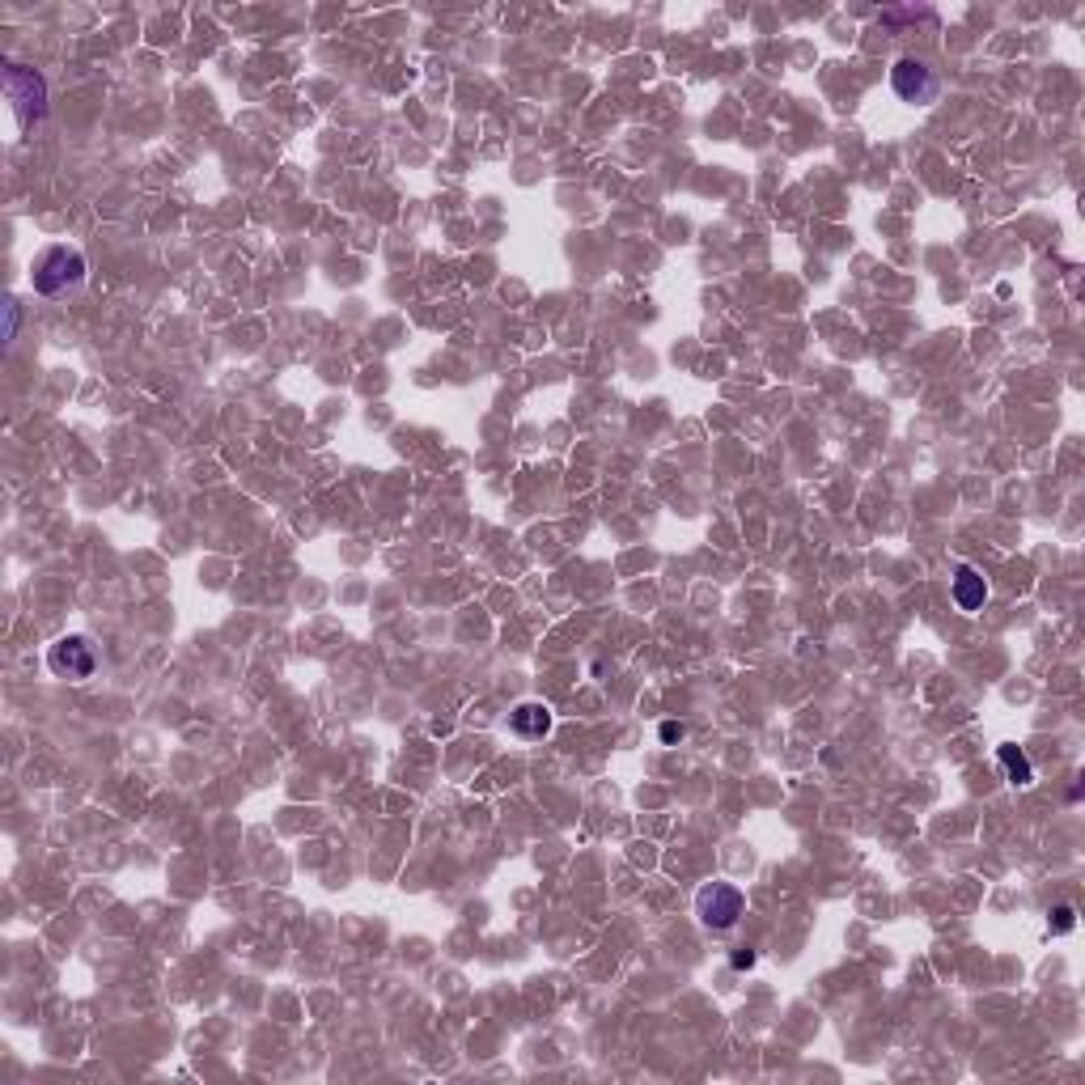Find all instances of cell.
<instances>
[{
  "label": "cell",
  "instance_id": "obj_1",
  "mask_svg": "<svg viewBox=\"0 0 1085 1085\" xmlns=\"http://www.w3.org/2000/svg\"><path fill=\"white\" fill-rule=\"evenodd\" d=\"M81 280H85V259H81V251H68V246H47L30 268V284L39 297H56Z\"/></svg>",
  "mask_w": 1085,
  "mask_h": 1085
},
{
  "label": "cell",
  "instance_id": "obj_2",
  "mask_svg": "<svg viewBox=\"0 0 1085 1085\" xmlns=\"http://www.w3.org/2000/svg\"><path fill=\"white\" fill-rule=\"evenodd\" d=\"M5 94H9L13 111H17L22 123H34V119L47 115V81L34 73V68L5 60Z\"/></svg>",
  "mask_w": 1085,
  "mask_h": 1085
},
{
  "label": "cell",
  "instance_id": "obj_3",
  "mask_svg": "<svg viewBox=\"0 0 1085 1085\" xmlns=\"http://www.w3.org/2000/svg\"><path fill=\"white\" fill-rule=\"evenodd\" d=\"M742 912H746V895L729 882H713L696 895V916L704 929H713V933H729L742 920Z\"/></svg>",
  "mask_w": 1085,
  "mask_h": 1085
},
{
  "label": "cell",
  "instance_id": "obj_4",
  "mask_svg": "<svg viewBox=\"0 0 1085 1085\" xmlns=\"http://www.w3.org/2000/svg\"><path fill=\"white\" fill-rule=\"evenodd\" d=\"M47 666L56 674H64V679H90L98 657H94V645L85 636H60L47 653Z\"/></svg>",
  "mask_w": 1085,
  "mask_h": 1085
},
{
  "label": "cell",
  "instance_id": "obj_5",
  "mask_svg": "<svg viewBox=\"0 0 1085 1085\" xmlns=\"http://www.w3.org/2000/svg\"><path fill=\"white\" fill-rule=\"evenodd\" d=\"M891 85H895V94L903 102H933L937 98V77H933V68L924 64V60H899L891 68Z\"/></svg>",
  "mask_w": 1085,
  "mask_h": 1085
},
{
  "label": "cell",
  "instance_id": "obj_6",
  "mask_svg": "<svg viewBox=\"0 0 1085 1085\" xmlns=\"http://www.w3.org/2000/svg\"><path fill=\"white\" fill-rule=\"evenodd\" d=\"M954 602L963 611H980L984 602H988V581L975 573L971 564H958L954 568Z\"/></svg>",
  "mask_w": 1085,
  "mask_h": 1085
},
{
  "label": "cell",
  "instance_id": "obj_7",
  "mask_svg": "<svg viewBox=\"0 0 1085 1085\" xmlns=\"http://www.w3.org/2000/svg\"><path fill=\"white\" fill-rule=\"evenodd\" d=\"M509 725H513V734H522V738H543L551 734V708L547 704H518L509 713Z\"/></svg>",
  "mask_w": 1085,
  "mask_h": 1085
},
{
  "label": "cell",
  "instance_id": "obj_8",
  "mask_svg": "<svg viewBox=\"0 0 1085 1085\" xmlns=\"http://www.w3.org/2000/svg\"><path fill=\"white\" fill-rule=\"evenodd\" d=\"M996 759H1001V768L1009 776V785H1030L1035 780V768H1030V759L1022 746H1013V742H1001L996 746Z\"/></svg>",
  "mask_w": 1085,
  "mask_h": 1085
},
{
  "label": "cell",
  "instance_id": "obj_9",
  "mask_svg": "<svg viewBox=\"0 0 1085 1085\" xmlns=\"http://www.w3.org/2000/svg\"><path fill=\"white\" fill-rule=\"evenodd\" d=\"M1073 924H1077V907H1073V903L1052 907V933H1069Z\"/></svg>",
  "mask_w": 1085,
  "mask_h": 1085
},
{
  "label": "cell",
  "instance_id": "obj_10",
  "mask_svg": "<svg viewBox=\"0 0 1085 1085\" xmlns=\"http://www.w3.org/2000/svg\"><path fill=\"white\" fill-rule=\"evenodd\" d=\"M916 17H933V13H929V9H886L882 22L895 26V22H916Z\"/></svg>",
  "mask_w": 1085,
  "mask_h": 1085
},
{
  "label": "cell",
  "instance_id": "obj_11",
  "mask_svg": "<svg viewBox=\"0 0 1085 1085\" xmlns=\"http://www.w3.org/2000/svg\"><path fill=\"white\" fill-rule=\"evenodd\" d=\"M17 318H22V314H17V301H5V340H13V335H17Z\"/></svg>",
  "mask_w": 1085,
  "mask_h": 1085
},
{
  "label": "cell",
  "instance_id": "obj_12",
  "mask_svg": "<svg viewBox=\"0 0 1085 1085\" xmlns=\"http://www.w3.org/2000/svg\"><path fill=\"white\" fill-rule=\"evenodd\" d=\"M679 738H687V725L666 721V725H662V742H679Z\"/></svg>",
  "mask_w": 1085,
  "mask_h": 1085
},
{
  "label": "cell",
  "instance_id": "obj_13",
  "mask_svg": "<svg viewBox=\"0 0 1085 1085\" xmlns=\"http://www.w3.org/2000/svg\"><path fill=\"white\" fill-rule=\"evenodd\" d=\"M729 963H734L738 971H746V967H755V950H734V958H729Z\"/></svg>",
  "mask_w": 1085,
  "mask_h": 1085
}]
</instances>
